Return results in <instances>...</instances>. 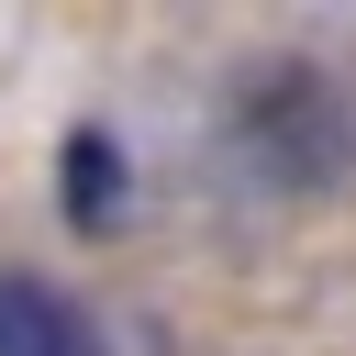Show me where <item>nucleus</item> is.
<instances>
[{"label": "nucleus", "mask_w": 356, "mask_h": 356, "mask_svg": "<svg viewBox=\"0 0 356 356\" xmlns=\"http://www.w3.org/2000/svg\"><path fill=\"white\" fill-rule=\"evenodd\" d=\"M234 134L256 145V167H267L278 189H323V178L356 156L345 89H334L323 67H256V78H245V111H234Z\"/></svg>", "instance_id": "nucleus-1"}, {"label": "nucleus", "mask_w": 356, "mask_h": 356, "mask_svg": "<svg viewBox=\"0 0 356 356\" xmlns=\"http://www.w3.org/2000/svg\"><path fill=\"white\" fill-rule=\"evenodd\" d=\"M56 189H67V222H78V234H111L122 200H134V156H122V134L78 122V134L56 145Z\"/></svg>", "instance_id": "nucleus-2"}, {"label": "nucleus", "mask_w": 356, "mask_h": 356, "mask_svg": "<svg viewBox=\"0 0 356 356\" xmlns=\"http://www.w3.org/2000/svg\"><path fill=\"white\" fill-rule=\"evenodd\" d=\"M0 356H100V345H89V323H78L67 289L0 267Z\"/></svg>", "instance_id": "nucleus-3"}]
</instances>
